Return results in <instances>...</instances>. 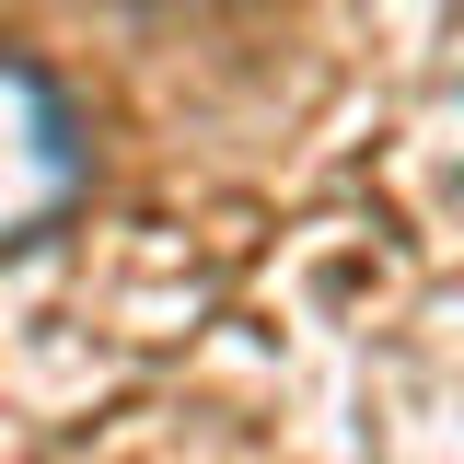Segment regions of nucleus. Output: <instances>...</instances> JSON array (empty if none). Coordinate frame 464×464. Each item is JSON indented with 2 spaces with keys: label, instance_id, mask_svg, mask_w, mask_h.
<instances>
[{
  "label": "nucleus",
  "instance_id": "f257e3e1",
  "mask_svg": "<svg viewBox=\"0 0 464 464\" xmlns=\"http://www.w3.org/2000/svg\"><path fill=\"white\" fill-rule=\"evenodd\" d=\"M82 198H93V116L70 105L47 58L0 47V256L47 244Z\"/></svg>",
  "mask_w": 464,
  "mask_h": 464
}]
</instances>
